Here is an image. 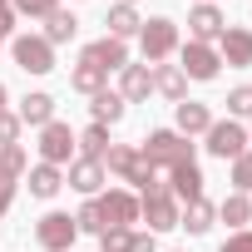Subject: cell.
<instances>
[{"label":"cell","mask_w":252,"mask_h":252,"mask_svg":"<svg viewBox=\"0 0 252 252\" xmlns=\"http://www.w3.org/2000/svg\"><path fill=\"white\" fill-rule=\"evenodd\" d=\"M79 60H89V64H99V69L109 74V69H124V64H129V45L114 40V35H104V40L84 45V55H79Z\"/></svg>","instance_id":"cell-16"},{"label":"cell","mask_w":252,"mask_h":252,"mask_svg":"<svg viewBox=\"0 0 252 252\" xmlns=\"http://www.w3.org/2000/svg\"><path fill=\"white\" fill-rule=\"evenodd\" d=\"M198 5H213V0H198Z\"/></svg>","instance_id":"cell-42"},{"label":"cell","mask_w":252,"mask_h":252,"mask_svg":"<svg viewBox=\"0 0 252 252\" xmlns=\"http://www.w3.org/2000/svg\"><path fill=\"white\" fill-rule=\"evenodd\" d=\"M69 89H74V94H89V99H94L99 89H109V74H104L99 64H89V60H79V64L69 69Z\"/></svg>","instance_id":"cell-20"},{"label":"cell","mask_w":252,"mask_h":252,"mask_svg":"<svg viewBox=\"0 0 252 252\" xmlns=\"http://www.w3.org/2000/svg\"><path fill=\"white\" fill-rule=\"evenodd\" d=\"M173 129H178L183 139L208 134V129H213V109L198 104V99H178V104H173Z\"/></svg>","instance_id":"cell-12"},{"label":"cell","mask_w":252,"mask_h":252,"mask_svg":"<svg viewBox=\"0 0 252 252\" xmlns=\"http://www.w3.org/2000/svg\"><path fill=\"white\" fill-rule=\"evenodd\" d=\"M10 55H15V64L25 74H50L55 69V45L45 35H15L10 40Z\"/></svg>","instance_id":"cell-4"},{"label":"cell","mask_w":252,"mask_h":252,"mask_svg":"<svg viewBox=\"0 0 252 252\" xmlns=\"http://www.w3.org/2000/svg\"><path fill=\"white\" fill-rule=\"evenodd\" d=\"M203 183H208V178H203L198 158H193V163H178V168H168V193L178 198V208H183V203H198V198H203Z\"/></svg>","instance_id":"cell-14"},{"label":"cell","mask_w":252,"mask_h":252,"mask_svg":"<svg viewBox=\"0 0 252 252\" xmlns=\"http://www.w3.org/2000/svg\"><path fill=\"white\" fill-rule=\"evenodd\" d=\"M154 168H178V163H193V139H183L178 129H154L139 149Z\"/></svg>","instance_id":"cell-1"},{"label":"cell","mask_w":252,"mask_h":252,"mask_svg":"<svg viewBox=\"0 0 252 252\" xmlns=\"http://www.w3.org/2000/svg\"><path fill=\"white\" fill-rule=\"evenodd\" d=\"M154 94V64H124L119 69V99L124 104H139Z\"/></svg>","instance_id":"cell-15"},{"label":"cell","mask_w":252,"mask_h":252,"mask_svg":"<svg viewBox=\"0 0 252 252\" xmlns=\"http://www.w3.org/2000/svg\"><path fill=\"white\" fill-rule=\"evenodd\" d=\"M232 193H252V149L232 158Z\"/></svg>","instance_id":"cell-32"},{"label":"cell","mask_w":252,"mask_h":252,"mask_svg":"<svg viewBox=\"0 0 252 252\" xmlns=\"http://www.w3.org/2000/svg\"><path fill=\"white\" fill-rule=\"evenodd\" d=\"M218 252H252V227H242V232H232Z\"/></svg>","instance_id":"cell-35"},{"label":"cell","mask_w":252,"mask_h":252,"mask_svg":"<svg viewBox=\"0 0 252 252\" xmlns=\"http://www.w3.org/2000/svg\"><path fill=\"white\" fill-rule=\"evenodd\" d=\"M74 35H79V20H74V10H64V5H60V10L45 20V40L60 50V45H69Z\"/></svg>","instance_id":"cell-24"},{"label":"cell","mask_w":252,"mask_h":252,"mask_svg":"<svg viewBox=\"0 0 252 252\" xmlns=\"http://www.w3.org/2000/svg\"><path fill=\"white\" fill-rule=\"evenodd\" d=\"M15 188H20L15 178H0V218L10 213V203H15Z\"/></svg>","instance_id":"cell-37"},{"label":"cell","mask_w":252,"mask_h":252,"mask_svg":"<svg viewBox=\"0 0 252 252\" xmlns=\"http://www.w3.org/2000/svg\"><path fill=\"white\" fill-rule=\"evenodd\" d=\"M64 183H69L74 193H84V198H99V193H104V183H109V173H104V163H99V158H74V163H69V173H64Z\"/></svg>","instance_id":"cell-11"},{"label":"cell","mask_w":252,"mask_h":252,"mask_svg":"<svg viewBox=\"0 0 252 252\" xmlns=\"http://www.w3.org/2000/svg\"><path fill=\"white\" fill-rule=\"evenodd\" d=\"M124 109H129V104H124L114 89H99V94L89 99V119H94V124H104V129H114V124L124 119Z\"/></svg>","instance_id":"cell-19"},{"label":"cell","mask_w":252,"mask_h":252,"mask_svg":"<svg viewBox=\"0 0 252 252\" xmlns=\"http://www.w3.org/2000/svg\"><path fill=\"white\" fill-rule=\"evenodd\" d=\"M247 144H252V124H247Z\"/></svg>","instance_id":"cell-41"},{"label":"cell","mask_w":252,"mask_h":252,"mask_svg":"<svg viewBox=\"0 0 252 252\" xmlns=\"http://www.w3.org/2000/svg\"><path fill=\"white\" fill-rule=\"evenodd\" d=\"M20 129H25L20 114H15V109H0V149H5V144H20Z\"/></svg>","instance_id":"cell-34"},{"label":"cell","mask_w":252,"mask_h":252,"mask_svg":"<svg viewBox=\"0 0 252 252\" xmlns=\"http://www.w3.org/2000/svg\"><path fill=\"white\" fill-rule=\"evenodd\" d=\"M178 198L163 188V193H149V198H139V218L149 222V232H173L178 227Z\"/></svg>","instance_id":"cell-8"},{"label":"cell","mask_w":252,"mask_h":252,"mask_svg":"<svg viewBox=\"0 0 252 252\" xmlns=\"http://www.w3.org/2000/svg\"><path fill=\"white\" fill-rule=\"evenodd\" d=\"M203 149H208L213 158L232 163L237 154H247V129H242L237 119H213V129L203 134Z\"/></svg>","instance_id":"cell-3"},{"label":"cell","mask_w":252,"mask_h":252,"mask_svg":"<svg viewBox=\"0 0 252 252\" xmlns=\"http://www.w3.org/2000/svg\"><path fill=\"white\" fill-rule=\"evenodd\" d=\"M5 99H10V94H5V84H0V109H5Z\"/></svg>","instance_id":"cell-39"},{"label":"cell","mask_w":252,"mask_h":252,"mask_svg":"<svg viewBox=\"0 0 252 252\" xmlns=\"http://www.w3.org/2000/svg\"><path fill=\"white\" fill-rule=\"evenodd\" d=\"M15 5V15H30V20H50L55 10H60V0H10Z\"/></svg>","instance_id":"cell-33"},{"label":"cell","mask_w":252,"mask_h":252,"mask_svg":"<svg viewBox=\"0 0 252 252\" xmlns=\"http://www.w3.org/2000/svg\"><path fill=\"white\" fill-rule=\"evenodd\" d=\"M139 158H144V154H139L134 144H109V154H104V173H114V178H129Z\"/></svg>","instance_id":"cell-26"},{"label":"cell","mask_w":252,"mask_h":252,"mask_svg":"<svg viewBox=\"0 0 252 252\" xmlns=\"http://www.w3.org/2000/svg\"><path fill=\"white\" fill-rule=\"evenodd\" d=\"M74 237H79V227H74L69 213H45L35 222V242L45 252H74Z\"/></svg>","instance_id":"cell-5"},{"label":"cell","mask_w":252,"mask_h":252,"mask_svg":"<svg viewBox=\"0 0 252 252\" xmlns=\"http://www.w3.org/2000/svg\"><path fill=\"white\" fill-rule=\"evenodd\" d=\"M178 69L188 74V79H198V84H208V79H218L222 74V60H218V50L213 45H198V40H188V45H178Z\"/></svg>","instance_id":"cell-7"},{"label":"cell","mask_w":252,"mask_h":252,"mask_svg":"<svg viewBox=\"0 0 252 252\" xmlns=\"http://www.w3.org/2000/svg\"><path fill=\"white\" fill-rule=\"evenodd\" d=\"M30 173V158H25V149L20 144H5V149H0V178H25Z\"/></svg>","instance_id":"cell-28"},{"label":"cell","mask_w":252,"mask_h":252,"mask_svg":"<svg viewBox=\"0 0 252 252\" xmlns=\"http://www.w3.org/2000/svg\"><path fill=\"white\" fill-rule=\"evenodd\" d=\"M227 119H252V84H237L232 94H227Z\"/></svg>","instance_id":"cell-30"},{"label":"cell","mask_w":252,"mask_h":252,"mask_svg":"<svg viewBox=\"0 0 252 252\" xmlns=\"http://www.w3.org/2000/svg\"><path fill=\"white\" fill-rule=\"evenodd\" d=\"M74 149H79V158H99V163H104V154H109V129H104V124H89L84 134H74Z\"/></svg>","instance_id":"cell-27"},{"label":"cell","mask_w":252,"mask_h":252,"mask_svg":"<svg viewBox=\"0 0 252 252\" xmlns=\"http://www.w3.org/2000/svg\"><path fill=\"white\" fill-rule=\"evenodd\" d=\"M15 5H10V0H0V40H10V30H15Z\"/></svg>","instance_id":"cell-36"},{"label":"cell","mask_w":252,"mask_h":252,"mask_svg":"<svg viewBox=\"0 0 252 252\" xmlns=\"http://www.w3.org/2000/svg\"><path fill=\"white\" fill-rule=\"evenodd\" d=\"M99 247L104 252H129L134 247V227H104L99 232Z\"/></svg>","instance_id":"cell-31"},{"label":"cell","mask_w":252,"mask_h":252,"mask_svg":"<svg viewBox=\"0 0 252 252\" xmlns=\"http://www.w3.org/2000/svg\"><path fill=\"white\" fill-rule=\"evenodd\" d=\"M74 227H79V232H94V237L109 227V222H104V208H99V198H84V208L74 213Z\"/></svg>","instance_id":"cell-29"},{"label":"cell","mask_w":252,"mask_h":252,"mask_svg":"<svg viewBox=\"0 0 252 252\" xmlns=\"http://www.w3.org/2000/svg\"><path fill=\"white\" fill-rule=\"evenodd\" d=\"M15 114H20V124H30V129H45V124L55 119V99H50L45 89H35V94H25V99H20V109H15Z\"/></svg>","instance_id":"cell-17"},{"label":"cell","mask_w":252,"mask_h":252,"mask_svg":"<svg viewBox=\"0 0 252 252\" xmlns=\"http://www.w3.org/2000/svg\"><path fill=\"white\" fill-rule=\"evenodd\" d=\"M40 163H55V168L74 163V129H69V124L50 119L40 129Z\"/></svg>","instance_id":"cell-6"},{"label":"cell","mask_w":252,"mask_h":252,"mask_svg":"<svg viewBox=\"0 0 252 252\" xmlns=\"http://www.w3.org/2000/svg\"><path fill=\"white\" fill-rule=\"evenodd\" d=\"M183 89H188V74L178 69V64H154V94H163V99H183Z\"/></svg>","instance_id":"cell-21"},{"label":"cell","mask_w":252,"mask_h":252,"mask_svg":"<svg viewBox=\"0 0 252 252\" xmlns=\"http://www.w3.org/2000/svg\"><path fill=\"white\" fill-rule=\"evenodd\" d=\"M104 25H109V35H114V40H124V45H129V35H139V30H144V20H139V10H134V5H114V10L104 15Z\"/></svg>","instance_id":"cell-23"},{"label":"cell","mask_w":252,"mask_h":252,"mask_svg":"<svg viewBox=\"0 0 252 252\" xmlns=\"http://www.w3.org/2000/svg\"><path fill=\"white\" fill-rule=\"evenodd\" d=\"M222 30H227V20H222L218 5H193V10H188V40H198V45H218Z\"/></svg>","instance_id":"cell-13"},{"label":"cell","mask_w":252,"mask_h":252,"mask_svg":"<svg viewBox=\"0 0 252 252\" xmlns=\"http://www.w3.org/2000/svg\"><path fill=\"white\" fill-rule=\"evenodd\" d=\"M99 208H104V222L109 227H134L139 222V198L129 188H104L99 193Z\"/></svg>","instance_id":"cell-10"},{"label":"cell","mask_w":252,"mask_h":252,"mask_svg":"<svg viewBox=\"0 0 252 252\" xmlns=\"http://www.w3.org/2000/svg\"><path fill=\"white\" fill-rule=\"evenodd\" d=\"M178 45H183V40H178V25H173L168 15H154V20H144V30H139L144 64H163V60H168Z\"/></svg>","instance_id":"cell-2"},{"label":"cell","mask_w":252,"mask_h":252,"mask_svg":"<svg viewBox=\"0 0 252 252\" xmlns=\"http://www.w3.org/2000/svg\"><path fill=\"white\" fill-rule=\"evenodd\" d=\"M0 45H5V40H0Z\"/></svg>","instance_id":"cell-43"},{"label":"cell","mask_w":252,"mask_h":252,"mask_svg":"<svg viewBox=\"0 0 252 252\" xmlns=\"http://www.w3.org/2000/svg\"><path fill=\"white\" fill-rule=\"evenodd\" d=\"M218 218H222L227 227H237V232H242V227L252 222V198H247V193H227V198L218 203Z\"/></svg>","instance_id":"cell-25"},{"label":"cell","mask_w":252,"mask_h":252,"mask_svg":"<svg viewBox=\"0 0 252 252\" xmlns=\"http://www.w3.org/2000/svg\"><path fill=\"white\" fill-rule=\"evenodd\" d=\"M213 222H218V208H213L208 198H198V203H183V213H178V227H188L193 237L213 232Z\"/></svg>","instance_id":"cell-18"},{"label":"cell","mask_w":252,"mask_h":252,"mask_svg":"<svg viewBox=\"0 0 252 252\" xmlns=\"http://www.w3.org/2000/svg\"><path fill=\"white\" fill-rule=\"evenodd\" d=\"M129 252H158V242H154V232H134V247Z\"/></svg>","instance_id":"cell-38"},{"label":"cell","mask_w":252,"mask_h":252,"mask_svg":"<svg viewBox=\"0 0 252 252\" xmlns=\"http://www.w3.org/2000/svg\"><path fill=\"white\" fill-rule=\"evenodd\" d=\"M60 188H64V168H55V163H35V168H30V193H35V198L50 203Z\"/></svg>","instance_id":"cell-22"},{"label":"cell","mask_w":252,"mask_h":252,"mask_svg":"<svg viewBox=\"0 0 252 252\" xmlns=\"http://www.w3.org/2000/svg\"><path fill=\"white\" fill-rule=\"evenodd\" d=\"M218 60L222 64H232V69H252V30L247 25H227L222 35H218Z\"/></svg>","instance_id":"cell-9"},{"label":"cell","mask_w":252,"mask_h":252,"mask_svg":"<svg viewBox=\"0 0 252 252\" xmlns=\"http://www.w3.org/2000/svg\"><path fill=\"white\" fill-rule=\"evenodd\" d=\"M119 5H139V0H119Z\"/></svg>","instance_id":"cell-40"}]
</instances>
